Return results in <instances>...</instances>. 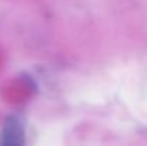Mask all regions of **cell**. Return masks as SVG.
Listing matches in <instances>:
<instances>
[{
    "instance_id": "6da1fadb",
    "label": "cell",
    "mask_w": 147,
    "mask_h": 146,
    "mask_svg": "<svg viewBox=\"0 0 147 146\" xmlns=\"http://www.w3.org/2000/svg\"><path fill=\"white\" fill-rule=\"evenodd\" d=\"M0 143L7 146H17L24 143V130L16 117H10L6 120L0 133Z\"/></svg>"
}]
</instances>
